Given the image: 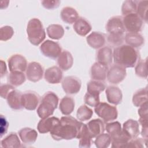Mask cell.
<instances>
[{
	"mask_svg": "<svg viewBox=\"0 0 148 148\" xmlns=\"http://www.w3.org/2000/svg\"><path fill=\"white\" fill-rule=\"evenodd\" d=\"M138 1L127 0L125 1L121 7L122 14L125 16L127 14L136 13Z\"/></svg>",
	"mask_w": 148,
	"mask_h": 148,
	"instance_id": "obj_38",
	"label": "cell"
},
{
	"mask_svg": "<svg viewBox=\"0 0 148 148\" xmlns=\"http://www.w3.org/2000/svg\"><path fill=\"white\" fill-rule=\"evenodd\" d=\"M82 123L71 116H63L60 123L50 132V135L56 140L73 139L77 138Z\"/></svg>",
	"mask_w": 148,
	"mask_h": 148,
	"instance_id": "obj_1",
	"label": "cell"
},
{
	"mask_svg": "<svg viewBox=\"0 0 148 148\" xmlns=\"http://www.w3.org/2000/svg\"><path fill=\"white\" fill-rule=\"evenodd\" d=\"M0 124H1L0 134H1V137H2L3 135L5 134L7 132L8 126H9V124L7 120L3 115H1Z\"/></svg>",
	"mask_w": 148,
	"mask_h": 148,
	"instance_id": "obj_48",
	"label": "cell"
},
{
	"mask_svg": "<svg viewBox=\"0 0 148 148\" xmlns=\"http://www.w3.org/2000/svg\"><path fill=\"white\" fill-rule=\"evenodd\" d=\"M57 64L59 68L63 71L69 69L73 64V58L71 53L67 50L62 51L58 57Z\"/></svg>",
	"mask_w": 148,
	"mask_h": 148,
	"instance_id": "obj_26",
	"label": "cell"
},
{
	"mask_svg": "<svg viewBox=\"0 0 148 148\" xmlns=\"http://www.w3.org/2000/svg\"><path fill=\"white\" fill-rule=\"evenodd\" d=\"M125 36L124 34H109L107 40L112 46L118 47L122 45L124 41Z\"/></svg>",
	"mask_w": 148,
	"mask_h": 148,
	"instance_id": "obj_42",
	"label": "cell"
},
{
	"mask_svg": "<svg viewBox=\"0 0 148 148\" xmlns=\"http://www.w3.org/2000/svg\"><path fill=\"white\" fill-rule=\"evenodd\" d=\"M1 77H2L5 75L7 72L6 63L2 60H1Z\"/></svg>",
	"mask_w": 148,
	"mask_h": 148,
	"instance_id": "obj_50",
	"label": "cell"
},
{
	"mask_svg": "<svg viewBox=\"0 0 148 148\" xmlns=\"http://www.w3.org/2000/svg\"><path fill=\"white\" fill-rule=\"evenodd\" d=\"M44 77L49 83L58 84L62 79V72L59 67L53 66L45 71Z\"/></svg>",
	"mask_w": 148,
	"mask_h": 148,
	"instance_id": "obj_16",
	"label": "cell"
},
{
	"mask_svg": "<svg viewBox=\"0 0 148 148\" xmlns=\"http://www.w3.org/2000/svg\"><path fill=\"white\" fill-rule=\"evenodd\" d=\"M126 73L125 68L115 64L108 69L106 75L107 80L110 83L117 84L125 79Z\"/></svg>",
	"mask_w": 148,
	"mask_h": 148,
	"instance_id": "obj_8",
	"label": "cell"
},
{
	"mask_svg": "<svg viewBox=\"0 0 148 148\" xmlns=\"http://www.w3.org/2000/svg\"><path fill=\"white\" fill-rule=\"evenodd\" d=\"M97 62L105 65H110L113 60V51L112 48L108 46H104L100 48L97 53Z\"/></svg>",
	"mask_w": 148,
	"mask_h": 148,
	"instance_id": "obj_21",
	"label": "cell"
},
{
	"mask_svg": "<svg viewBox=\"0 0 148 148\" xmlns=\"http://www.w3.org/2000/svg\"><path fill=\"white\" fill-rule=\"evenodd\" d=\"M77 139H79L80 147H90L92 142V137L91 136L87 124L82 123L80 131L77 136Z\"/></svg>",
	"mask_w": 148,
	"mask_h": 148,
	"instance_id": "obj_23",
	"label": "cell"
},
{
	"mask_svg": "<svg viewBox=\"0 0 148 148\" xmlns=\"http://www.w3.org/2000/svg\"><path fill=\"white\" fill-rule=\"evenodd\" d=\"M2 147H20L21 142L18 135L15 132H11L1 140Z\"/></svg>",
	"mask_w": 148,
	"mask_h": 148,
	"instance_id": "obj_32",
	"label": "cell"
},
{
	"mask_svg": "<svg viewBox=\"0 0 148 148\" xmlns=\"http://www.w3.org/2000/svg\"><path fill=\"white\" fill-rule=\"evenodd\" d=\"M14 89V86L9 84H3L1 85L0 95L2 98L6 99L8 94Z\"/></svg>",
	"mask_w": 148,
	"mask_h": 148,
	"instance_id": "obj_46",
	"label": "cell"
},
{
	"mask_svg": "<svg viewBox=\"0 0 148 148\" xmlns=\"http://www.w3.org/2000/svg\"><path fill=\"white\" fill-rule=\"evenodd\" d=\"M40 50L45 56L52 59L57 58L62 52L59 43L50 40L43 42L40 46Z\"/></svg>",
	"mask_w": 148,
	"mask_h": 148,
	"instance_id": "obj_7",
	"label": "cell"
},
{
	"mask_svg": "<svg viewBox=\"0 0 148 148\" xmlns=\"http://www.w3.org/2000/svg\"><path fill=\"white\" fill-rule=\"evenodd\" d=\"M113 58L115 64L124 68H133L139 61L140 55L136 49L128 45H122L114 49Z\"/></svg>",
	"mask_w": 148,
	"mask_h": 148,
	"instance_id": "obj_2",
	"label": "cell"
},
{
	"mask_svg": "<svg viewBox=\"0 0 148 148\" xmlns=\"http://www.w3.org/2000/svg\"><path fill=\"white\" fill-rule=\"evenodd\" d=\"M82 82L79 78L73 76L65 77L62 81V87L67 94H76L81 88Z\"/></svg>",
	"mask_w": 148,
	"mask_h": 148,
	"instance_id": "obj_9",
	"label": "cell"
},
{
	"mask_svg": "<svg viewBox=\"0 0 148 148\" xmlns=\"http://www.w3.org/2000/svg\"><path fill=\"white\" fill-rule=\"evenodd\" d=\"M94 111L97 116L106 123L116 120L118 116L116 107L106 102H100L95 107Z\"/></svg>",
	"mask_w": 148,
	"mask_h": 148,
	"instance_id": "obj_5",
	"label": "cell"
},
{
	"mask_svg": "<svg viewBox=\"0 0 148 148\" xmlns=\"http://www.w3.org/2000/svg\"><path fill=\"white\" fill-rule=\"evenodd\" d=\"M62 20L67 24H73L78 19L79 14L75 9L66 6L62 9L60 13Z\"/></svg>",
	"mask_w": 148,
	"mask_h": 148,
	"instance_id": "obj_27",
	"label": "cell"
},
{
	"mask_svg": "<svg viewBox=\"0 0 148 148\" xmlns=\"http://www.w3.org/2000/svg\"><path fill=\"white\" fill-rule=\"evenodd\" d=\"M108 71V66L96 62L90 68L91 78L95 80L103 81L106 78Z\"/></svg>",
	"mask_w": 148,
	"mask_h": 148,
	"instance_id": "obj_14",
	"label": "cell"
},
{
	"mask_svg": "<svg viewBox=\"0 0 148 148\" xmlns=\"http://www.w3.org/2000/svg\"><path fill=\"white\" fill-rule=\"evenodd\" d=\"M130 140V139L123 131V133L121 135L112 139V147L115 148L126 147L128 142Z\"/></svg>",
	"mask_w": 148,
	"mask_h": 148,
	"instance_id": "obj_39",
	"label": "cell"
},
{
	"mask_svg": "<svg viewBox=\"0 0 148 148\" xmlns=\"http://www.w3.org/2000/svg\"><path fill=\"white\" fill-rule=\"evenodd\" d=\"M73 27L76 34L82 36L87 35L92 29L90 23L83 17H79L75 22Z\"/></svg>",
	"mask_w": 148,
	"mask_h": 148,
	"instance_id": "obj_24",
	"label": "cell"
},
{
	"mask_svg": "<svg viewBox=\"0 0 148 148\" xmlns=\"http://www.w3.org/2000/svg\"><path fill=\"white\" fill-rule=\"evenodd\" d=\"M47 34L50 38L55 40H59L63 37L64 35V29L62 25L53 24L47 27Z\"/></svg>",
	"mask_w": 148,
	"mask_h": 148,
	"instance_id": "obj_30",
	"label": "cell"
},
{
	"mask_svg": "<svg viewBox=\"0 0 148 148\" xmlns=\"http://www.w3.org/2000/svg\"><path fill=\"white\" fill-rule=\"evenodd\" d=\"M40 96L32 91H28L23 93L22 101L24 108L28 110H35L40 102Z\"/></svg>",
	"mask_w": 148,
	"mask_h": 148,
	"instance_id": "obj_12",
	"label": "cell"
},
{
	"mask_svg": "<svg viewBox=\"0 0 148 148\" xmlns=\"http://www.w3.org/2000/svg\"><path fill=\"white\" fill-rule=\"evenodd\" d=\"M58 96L52 91L46 92L42 97L40 103L37 109V114L41 119L51 116L58 103Z\"/></svg>",
	"mask_w": 148,
	"mask_h": 148,
	"instance_id": "obj_3",
	"label": "cell"
},
{
	"mask_svg": "<svg viewBox=\"0 0 148 148\" xmlns=\"http://www.w3.org/2000/svg\"><path fill=\"white\" fill-rule=\"evenodd\" d=\"M148 9V1H140L138 2L136 13L142 20L147 23V12Z\"/></svg>",
	"mask_w": 148,
	"mask_h": 148,
	"instance_id": "obj_40",
	"label": "cell"
},
{
	"mask_svg": "<svg viewBox=\"0 0 148 148\" xmlns=\"http://www.w3.org/2000/svg\"><path fill=\"white\" fill-rule=\"evenodd\" d=\"M60 121V120L56 117H48L42 119L38 124L37 129L40 134H45L50 132Z\"/></svg>",
	"mask_w": 148,
	"mask_h": 148,
	"instance_id": "obj_15",
	"label": "cell"
},
{
	"mask_svg": "<svg viewBox=\"0 0 148 148\" xmlns=\"http://www.w3.org/2000/svg\"><path fill=\"white\" fill-rule=\"evenodd\" d=\"M75 105V101L73 98L69 96H65L60 101L59 109L62 114L68 116L73 111Z\"/></svg>",
	"mask_w": 148,
	"mask_h": 148,
	"instance_id": "obj_29",
	"label": "cell"
},
{
	"mask_svg": "<svg viewBox=\"0 0 148 148\" xmlns=\"http://www.w3.org/2000/svg\"><path fill=\"white\" fill-rule=\"evenodd\" d=\"M132 103L136 107H140L147 102V88H141L136 91L132 97Z\"/></svg>",
	"mask_w": 148,
	"mask_h": 148,
	"instance_id": "obj_33",
	"label": "cell"
},
{
	"mask_svg": "<svg viewBox=\"0 0 148 148\" xmlns=\"http://www.w3.org/2000/svg\"><path fill=\"white\" fill-rule=\"evenodd\" d=\"M95 145L98 148H107L111 143V137L108 134H101L95 137Z\"/></svg>",
	"mask_w": 148,
	"mask_h": 148,
	"instance_id": "obj_37",
	"label": "cell"
},
{
	"mask_svg": "<svg viewBox=\"0 0 148 148\" xmlns=\"http://www.w3.org/2000/svg\"><path fill=\"white\" fill-rule=\"evenodd\" d=\"M60 3L61 1L58 0H43L41 2L42 6L47 9H53L57 8L59 6Z\"/></svg>",
	"mask_w": 148,
	"mask_h": 148,
	"instance_id": "obj_47",
	"label": "cell"
},
{
	"mask_svg": "<svg viewBox=\"0 0 148 148\" xmlns=\"http://www.w3.org/2000/svg\"><path fill=\"white\" fill-rule=\"evenodd\" d=\"M9 69L10 72L20 71L24 72L27 68L26 58L21 54H16L12 55L8 60Z\"/></svg>",
	"mask_w": 148,
	"mask_h": 148,
	"instance_id": "obj_11",
	"label": "cell"
},
{
	"mask_svg": "<svg viewBox=\"0 0 148 148\" xmlns=\"http://www.w3.org/2000/svg\"><path fill=\"white\" fill-rule=\"evenodd\" d=\"M147 140L143 138H134L130 139L126 147H143V143L146 144Z\"/></svg>",
	"mask_w": 148,
	"mask_h": 148,
	"instance_id": "obj_45",
	"label": "cell"
},
{
	"mask_svg": "<svg viewBox=\"0 0 148 148\" xmlns=\"http://www.w3.org/2000/svg\"><path fill=\"white\" fill-rule=\"evenodd\" d=\"M105 94L108 101L113 105L120 104L123 99L121 90L117 86H109L105 91Z\"/></svg>",
	"mask_w": 148,
	"mask_h": 148,
	"instance_id": "obj_20",
	"label": "cell"
},
{
	"mask_svg": "<svg viewBox=\"0 0 148 148\" xmlns=\"http://www.w3.org/2000/svg\"><path fill=\"white\" fill-rule=\"evenodd\" d=\"M106 29L110 34H124L125 28L123 18L119 16L110 18L106 23Z\"/></svg>",
	"mask_w": 148,
	"mask_h": 148,
	"instance_id": "obj_13",
	"label": "cell"
},
{
	"mask_svg": "<svg viewBox=\"0 0 148 148\" xmlns=\"http://www.w3.org/2000/svg\"><path fill=\"white\" fill-rule=\"evenodd\" d=\"M43 76V68L38 62H31L28 64L26 69V77L31 82H37L41 80Z\"/></svg>",
	"mask_w": 148,
	"mask_h": 148,
	"instance_id": "obj_10",
	"label": "cell"
},
{
	"mask_svg": "<svg viewBox=\"0 0 148 148\" xmlns=\"http://www.w3.org/2000/svg\"><path fill=\"white\" fill-rule=\"evenodd\" d=\"M105 130L110 136L111 139L121 135L123 133L121 124L119 121L107 123L105 126Z\"/></svg>",
	"mask_w": 148,
	"mask_h": 148,
	"instance_id": "obj_35",
	"label": "cell"
},
{
	"mask_svg": "<svg viewBox=\"0 0 148 148\" xmlns=\"http://www.w3.org/2000/svg\"><path fill=\"white\" fill-rule=\"evenodd\" d=\"M136 75L142 78L146 79L147 77V61L146 60H139L135 65Z\"/></svg>",
	"mask_w": 148,
	"mask_h": 148,
	"instance_id": "obj_41",
	"label": "cell"
},
{
	"mask_svg": "<svg viewBox=\"0 0 148 148\" xmlns=\"http://www.w3.org/2000/svg\"><path fill=\"white\" fill-rule=\"evenodd\" d=\"M147 102L144 103L140 106L138 109V114L141 119H148V113H147Z\"/></svg>",
	"mask_w": 148,
	"mask_h": 148,
	"instance_id": "obj_49",
	"label": "cell"
},
{
	"mask_svg": "<svg viewBox=\"0 0 148 148\" xmlns=\"http://www.w3.org/2000/svg\"><path fill=\"white\" fill-rule=\"evenodd\" d=\"M99 95L91 94L87 92L84 95V98L85 103L90 106L95 108L100 103Z\"/></svg>",
	"mask_w": 148,
	"mask_h": 148,
	"instance_id": "obj_43",
	"label": "cell"
},
{
	"mask_svg": "<svg viewBox=\"0 0 148 148\" xmlns=\"http://www.w3.org/2000/svg\"><path fill=\"white\" fill-rule=\"evenodd\" d=\"M23 93L14 89L8 95L6 98L7 103L9 107L14 110H21L24 108L22 101Z\"/></svg>",
	"mask_w": 148,
	"mask_h": 148,
	"instance_id": "obj_17",
	"label": "cell"
},
{
	"mask_svg": "<svg viewBox=\"0 0 148 148\" xmlns=\"http://www.w3.org/2000/svg\"><path fill=\"white\" fill-rule=\"evenodd\" d=\"M123 132L130 139L137 138L139 134V123L133 119H128L123 123Z\"/></svg>",
	"mask_w": 148,
	"mask_h": 148,
	"instance_id": "obj_18",
	"label": "cell"
},
{
	"mask_svg": "<svg viewBox=\"0 0 148 148\" xmlns=\"http://www.w3.org/2000/svg\"><path fill=\"white\" fill-rule=\"evenodd\" d=\"M87 126L92 138H95L99 134L103 133L105 131L104 123L99 119L90 120L87 124Z\"/></svg>",
	"mask_w": 148,
	"mask_h": 148,
	"instance_id": "obj_25",
	"label": "cell"
},
{
	"mask_svg": "<svg viewBox=\"0 0 148 148\" xmlns=\"http://www.w3.org/2000/svg\"><path fill=\"white\" fill-rule=\"evenodd\" d=\"M124 40L128 45L135 49L140 47L145 42L143 36L139 33L128 32L125 34Z\"/></svg>",
	"mask_w": 148,
	"mask_h": 148,
	"instance_id": "obj_28",
	"label": "cell"
},
{
	"mask_svg": "<svg viewBox=\"0 0 148 148\" xmlns=\"http://www.w3.org/2000/svg\"><path fill=\"white\" fill-rule=\"evenodd\" d=\"M93 114V111L91 109L85 105L80 106L76 112L77 119L80 121H84L90 120Z\"/></svg>",
	"mask_w": 148,
	"mask_h": 148,
	"instance_id": "obj_36",
	"label": "cell"
},
{
	"mask_svg": "<svg viewBox=\"0 0 148 148\" xmlns=\"http://www.w3.org/2000/svg\"><path fill=\"white\" fill-rule=\"evenodd\" d=\"M87 44L92 48L97 49L102 47L106 42L105 35L100 32L94 31L86 38Z\"/></svg>",
	"mask_w": 148,
	"mask_h": 148,
	"instance_id": "obj_19",
	"label": "cell"
},
{
	"mask_svg": "<svg viewBox=\"0 0 148 148\" xmlns=\"http://www.w3.org/2000/svg\"><path fill=\"white\" fill-rule=\"evenodd\" d=\"M26 80V77L23 72L13 71L8 76V83L14 87H17L23 84Z\"/></svg>",
	"mask_w": 148,
	"mask_h": 148,
	"instance_id": "obj_31",
	"label": "cell"
},
{
	"mask_svg": "<svg viewBox=\"0 0 148 148\" xmlns=\"http://www.w3.org/2000/svg\"><path fill=\"white\" fill-rule=\"evenodd\" d=\"M18 135L23 143L27 145H31L35 142L38 137V133L33 128L25 127L18 131Z\"/></svg>",
	"mask_w": 148,
	"mask_h": 148,
	"instance_id": "obj_22",
	"label": "cell"
},
{
	"mask_svg": "<svg viewBox=\"0 0 148 148\" xmlns=\"http://www.w3.org/2000/svg\"><path fill=\"white\" fill-rule=\"evenodd\" d=\"M27 33L30 43L38 46L46 38V32L41 21L37 18L31 19L27 24Z\"/></svg>",
	"mask_w": 148,
	"mask_h": 148,
	"instance_id": "obj_4",
	"label": "cell"
},
{
	"mask_svg": "<svg viewBox=\"0 0 148 148\" xmlns=\"http://www.w3.org/2000/svg\"><path fill=\"white\" fill-rule=\"evenodd\" d=\"M106 88L105 84L102 81L92 80L87 84V92L99 95Z\"/></svg>",
	"mask_w": 148,
	"mask_h": 148,
	"instance_id": "obj_34",
	"label": "cell"
},
{
	"mask_svg": "<svg viewBox=\"0 0 148 148\" xmlns=\"http://www.w3.org/2000/svg\"><path fill=\"white\" fill-rule=\"evenodd\" d=\"M125 30L128 32L138 33L143 27V21L136 13L127 14L123 18Z\"/></svg>",
	"mask_w": 148,
	"mask_h": 148,
	"instance_id": "obj_6",
	"label": "cell"
},
{
	"mask_svg": "<svg viewBox=\"0 0 148 148\" xmlns=\"http://www.w3.org/2000/svg\"><path fill=\"white\" fill-rule=\"evenodd\" d=\"M14 34L13 28L9 25L2 27L0 29V40L6 41L12 38Z\"/></svg>",
	"mask_w": 148,
	"mask_h": 148,
	"instance_id": "obj_44",
	"label": "cell"
}]
</instances>
